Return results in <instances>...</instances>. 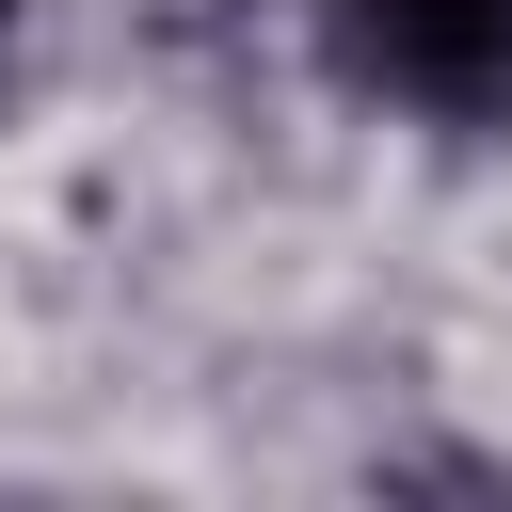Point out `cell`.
I'll return each mask as SVG.
<instances>
[{
  "instance_id": "6da1fadb",
  "label": "cell",
  "mask_w": 512,
  "mask_h": 512,
  "mask_svg": "<svg viewBox=\"0 0 512 512\" xmlns=\"http://www.w3.org/2000/svg\"><path fill=\"white\" fill-rule=\"evenodd\" d=\"M336 48L400 112H512V0H336Z\"/></svg>"
},
{
  "instance_id": "7a4b0ae2",
  "label": "cell",
  "mask_w": 512,
  "mask_h": 512,
  "mask_svg": "<svg viewBox=\"0 0 512 512\" xmlns=\"http://www.w3.org/2000/svg\"><path fill=\"white\" fill-rule=\"evenodd\" d=\"M0 48H16V0H0Z\"/></svg>"
}]
</instances>
